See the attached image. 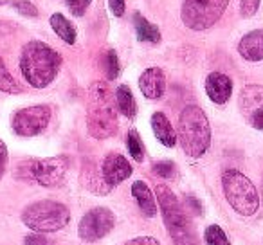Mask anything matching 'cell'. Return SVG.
<instances>
[{
    "mask_svg": "<svg viewBox=\"0 0 263 245\" xmlns=\"http://www.w3.org/2000/svg\"><path fill=\"white\" fill-rule=\"evenodd\" d=\"M87 128L94 139H108L117 132L116 98L103 81H96L88 90Z\"/></svg>",
    "mask_w": 263,
    "mask_h": 245,
    "instance_id": "6da1fadb",
    "label": "cell"
},
{
    "mask_svg": "<svg viewBox=\"0 0 263 245\" xmlns=\"http://www.w3.org/2000/svg\"><path fill=\"white\" fill-rule=\"evenodd\" d=\"M62 56L44 42H29L22 49L20 69L27 83L34 88H45L58 74Z\"/></svg>",
    "mask_w": 263,
    "mask_h": 245,
    "instance_id": "7a4b0ae2",
    "label": "cell"
},
{
    "mask_svg": "<svg viewBox=\"0 0 263 245\" xmlns=\"http://www.w3.org/2000/svg\"><path fill=\"white\" fill-rule=\"evenodd\" d=\"M179 141L186 155L198 159L211 144V126L205 112L197 105H190L179 117Z\"/></svg>",
    "mask_w": 263,
    "mask_h": 245,
    "instance_id": "3957f363",
    "label": "cell"
},
{
    "mask_svg": "<svg viewBox=\"0 0 263 245\" xmlns=\"http://www.w3.org/2000/svg\"><path fill=\"white\" fill-rule=\"evenodd\" d=\"M157 200L162 209V220H164L168 233L172 236L175 245H198L197 233L191 227L190 220L186 216V211L180 205L179 198L175 197L172 190L164 184H159L155 187Z\"/></svg>",
    "mask_w": 263,
    "mask_h": 245,
    "instance_id": "277c9868",
    "label": "cell"
},
{
    "mask_svg": "<svg viewBox=\"0 0 263 245\" xmlns=\"http://www.w3.org/2000/svg\"><path fill=\"white\" fill-rule=\"evenodd\" d=\"M69 208L54 200H40L27 205L22 213V222L36 233H54L69 223Z\"/></svg>",
    "mask_w": 263,
    "mask_h": 245,
    "instance_id": "5b68a950",
    "label": "cell"
},
{
    "mask_svg": "<svg viewBox=\"0 0 263 245\" xmlns=\"http://www.w3.org/2000/svg\"><path fill=\"white\" fill-rule=\"evenodd\" d=\"M222 186L231 208L241 216H252L259 208L258 191L254 184L236 169H227L222 175Z\"/></svg>",
    "mask_w": 263,
    "mask_h": 245,
    "instance_id": "8992f818",
    "label": "cell"
},
{
    "mask_svg": "<svg viewBox=\"0 0 263 245\" xmlns=\"http://www.w3.org/2000/svg\"><path fill=\"white\" fill-rule=\"evenodd\" d=\"M229 0H184L182 22L193 31L213 27L226 13Z\"/></svg>",
    "mask_w": 263,
    "mask_h": 245,
    "instance_id": "52a82bcc",
    "label": "cell"
},
{
    "mask_svg": "<svg viewBox=\"0 0 263 245\" xmlns=\"http://www.w3.org/2000/svg\"><path fill=\"white\" fill-rule=\"evenodd\" d=\"M67 169H69V159L65 155L58 157L40 159V161L29 162L31 179L36 180L44 187H56L65 180Z\"/></svg>",
    "mask_w": 263,
    "mask_h": 245,
    "instance_id": "ba28073f",
    "label": "cell"
},
{
    "mask_svg": "<svg viewBox=\"0 0 263 245\" xmlns=\"http://www.w3.org/2000/svg\"><path fill=\"white\" fill-rule=\"evenodd\" d=\"M49 121H51V108L47 105L27 106L15 114L13 130L22 137H33L47 128Z\"/></svg>",
    "mask_w": 263,
    "mask_h": 245,
    "instance_id": "9c48e42d",
    "label": "cell"
},
{
    "mask_svg": "<svg viewBox=\"0 0 263 245\" xmlns=\"http://www.w3.org/2000/svg\"><path fill=\"white\" fill-rule=\"evenodd\" d=\"M114 223L116 220L110 209L94 208L81 218L78 233L83 241H98L114 229Z\"/></svg>",
    "mask_w": 263,
    "mask_h": 245,
    "instance_id": "30bf717a",
    "label": "cell"
},
{
    "mask_svg": "<svg viewBox=\"0 0 263 245\" xmlns=\"http://www.w3.org/2000/svg\"><path fill=\"white\" fill-rule=\"evenodd\" d=\"M240 112L249 125L263 130V85H247L240 94Z\"/></svg>",
    "mask_w": 263,
    "mask_h": 245,
    "instance_id": "8fae6325",
    "label": "cell"
},
{
    "mask_svg": "<svg viewBox=\"0 0 263 245\" xmlns=\"http://www.w3.org/2000/svg\"><path fill=\"white\" fill-rule=\"evenodd\" d=\"M132 175V166L130 162L124 159L121 154H108L103 161L101 166V177L108 187H114L126 180Z\"/></svg>",
    "mask_w": 263,
    "mask_h": 245,
    "instance_id": "7c38bea8",
    "label": "cell"
},
{
    "mask_svg": "<svg viewBox=\"0 0 263 245\" xmlns=\"http://www.w3.org/2000/svg\"><path fill=\"white\" fill-rule=\"evenodd\" d=\"M205 92L213 103L223 105L229 101L231 94H233V81L222 72H211L205 80Z\"/></svg>",
    "mask_w": 263,
    "mask_h": 245,
    "instance_id": "4fadbf2b",
    "label": "cell"
},
{
    "mask_svg": "<svg viewBox=\"0 0 263 245\" xmlns=\"http://www.w3.org/2000/svg\"><path fill=\"white\" fill-rule=\"evenodd\" d=\"M139 88L148 99H159L162 98L166 90V78L162 69L159 67H150L146 69L139 78Z\"/></svg>",
    "mask_w": 263,
    "mask_h": 245,
    "instance_id": "5bb4252c",
    "label": "cell"
},
{
    "mask_svg": "<svg viewBox=\"0 0 263 245\" xmlns=\"http://www.w3.org/2000/svg\"><path fill=\"white\" fill-rule=\"evenodd\" d=\"M238 52L249 62H261L263 60V29L247 33L238 44Z\"/></svg>",
    "mask_w": 263,
    "mask_h": 245,
    "instance_id": "9a60e30c",
    "label": "cell"
},
{
    "mask_svg": "<svg viewBox=\"0 0 263 245\" xmlns=\"http://www.w3.org/2000/svg\"><path fill=\"white\" fill-rule=\"evenodd\" d=\"M152 128H154V134L159 139V143H162L168 148L175 146L177 134H175V130H173L170 119L162 112H155L154 116H152Z\"/></svg>",
    "mask_w": 263,
    "mask_h": 245,
    "instance_id": "2e32d148",
    "label": "cell"
},
{
    "mask_svg": "<svg viewBox=\"0 0 263 245\" xmlns=\"http://www.w3.org/2000/svg\"><path fill=\"white\" fill-rule=\"evenodd\" d=\"M132 195L136 197L141 211H143L146 216H150V218H152V216L157 213V204H155L154 193H152L150 187L146 186V182H143V180H137V182L132 184Z\"/></svg>",
    "mask_w": 263,
    "mask_h": 245,
    "instance_id": "e0dca14e",
    "label": "cell"
},
{
    "mask_svg": "<svg viewBox=\"0 0 263 245\" xmlns=\"http://www.w3.org/2000/svg\"><path fill=\"white\" fill-rule=\"evenodd\" d=\"M134 26H136L137 38L141 42H150V44H159L161 42V31H159V27L148 22L141 13L134 15Z\"/></svg>",
    "mask_w": 263,
    "mask_h": 245,
    "instance_id": "ac0fdd59",
    "label": "cell"
},
{
    "mask_svg": "<svg viewBox=\"0 0 263 245\" xmlns=\"http://www.w3.org/2000/svg\"><path fill=\"white\" fill-rule=\"evenodd\" d=\"M116 103H117V108H119V112L123 114L124 117H128V119L136 117L137 105H136V99H134V94H132V90H130V87H128V85H121V87H117Z\"/></svg>",
    "mask_w": 263,
    "mask_h": 245,
    "instance_id": "d6986e66",
    "label": "cell"
},
{
    "mask_svg": "<svg viewBox=\"0 0 263 245\" xmlns=\"http://www.w3.org/2000/svg\"><path fill=\"white\" fill-rule=\"evenodd\" d=\"M51 27L65 44L72 45L74 42H76V29H74V26L70 24V20H67L62 13H54V15L51 16Z\"/></svg>",
    "mask_w": 263,
    "mask_h": 245,
    "instance_id": "ffe728a7",
    "label": "cell"
},
{
    "mask_svg": "<svg viewBox=\"0 0 263 245\" xmlns=\"http://www.w3.org/2000/svg\"><path fill=\"white\" fill-rule=\"evenodd\" d=\"M0 90L8 92V94H18V92H22L20 85L16 83V80L9 74V70L6 69L2 56H0Z\"/></svg>",
    "mask_w": 263,
    "mask_h": 245,
    "instance_id": "44dd1931",
    "label": "cell"
},
{
    "mask_svg": "<svg viewBox=\"0 0 263 245\" xmlns=\"http://www.w3.org/2000/svg\"><path fill=\"white\" fill-rule=\"evenodd\" d=\"M126 144H128V152H130L132 157L136 159L137 162L143 161V157H144V148H143V141H141V137H139V134H137V130H130V132H128Z\"/></svg>",
    "mask_w": 263,
    "mask_h": 245,
    "instance_id": "7402d4cb",
    "label": "cell"
},
{
    "mask_svg": "<svg viewBox=\"0 0 263 245\" xmlns=\"http://www.w3.org/2000/svg\"><path fill=\"white\" fill-rule=\"evenodd\" d=\"M204 236H205V241H208V245H231L227 234L223 233L222 227L216 225V223H213V225H209L208 229H205Z\"/></svg>",
    "mask_w": 263,
    "mask_h": 245,
    "instance_id": "603a6c76",
    "label": "cell"
},
{
    "mask_svg": "<svg viewBox=\"0 0 263 245\" xmlns=\"http://www.w3.org/2000/svg\"><path fill=\"white\" fill-rule=\"evenodd\" d=\"M119 70H121V65H119V60H117V54H116V51L110 49V51L105 54L106 78H108V80H116V78L119 76Z\"/></svg>",
    "mask_w": 263,
    "mask_h": 245,
    "instance_id": "cb8c5ba5",
    "label": "cell"
},
{
    "mask_svg": "<svg viewBox=\"0 0 263 245\" xmlns=\"http://www.w3.org/2000/svg\"><path fill=\"white\" fill-rule=\"evenodd\" d=\"M154 172L155 175L162 177V179H173L177 173V166L172 161H159L154 164Z\"/></svg>",
    "mask_w": 263,
    "mask_h": 245,
    "instance_id": "d4e9b609",
    "label": "cell"
},
{
    "mask_svg": "<svg viewBox=\"0 0 263 245\" xmlns=\"http://www.w3.org/2000/svg\"><path fill=\"white\" fill-rule=\"evenodd\" d=\"M11 6L24 16H31V18L38 16V9L34 8L33 2H29V0H11Z\"/></svg>",
    "mask_w": 263,
    "mask_h": 245,
    "instance_id": "484cf974",
    "label": "cell"
},
{
    "mask_svg": "<svg viewBox=\"0 0 263 245\" xmlns=\"http://www.w3.org/2000/svg\"><path fill=\"white\" fill-rule=\"evenodd\" d=\"M90 2L92 0H65L67 8L74 16H83L87 13L88 6H90Z\"/></svg>",
    "mask_w": 263,
    "mask_h": 245,
    "instance_id": "4316f807",
    "label": "cell"
},
{
    "mask_svg": "<svg viewBox=\"0 0 263 245\" xmlns=\"http://www.w3.org/2000/svg\"><path fill=\"white\" fill-rule=\"evenodd\" d=\"M24 243H26V245H56L52 240H49L47 236H44V233L29 234V236H26Z\"/></svg>",
    "mask_w": 263,
    "mask_h": 245,
    "instance_id": "83f0119b",
    "label": "cell"
},
{
    "mask_svg": "<svg viewBox=\"0 0 263 245\" xmlns=\"http://www.w3.org/2000/svg\"><path fill=\"white\" fill-rule=\"evenodd\" d=\"M259 8V0H241V15L254 16Z\"/></svg>",
    "mask_w": 263,
    "mask_h": 245,
    "instance_id": "f1b7e54d",
    "label": "cell"
},
{
    "mask_svg": "<svg viewBox=\"0 0 263 245\" xmlns=\"http://www.w3.org/2000/svg\"><path fill=\"white\" fill-rule=\"evenodd\" d=\"M124 245H161V241L150 236H141V238H134V240L126 241Z\"/></svg>",
    "mask_w": 263,
    "mask_h": 245,
    "instance_id": "f546056e",
    "label": "cell"
},
{
    "mask_svg": "<svg viewBox=\"0 0 263 245\" xmlns=\"http://www.w3.org/2000/svg\"><path fill=\"white\" fill-rule=\"evenodd\" d=\"M6 166H8V148H6V144L0 141V179L4 177Z\"/></svg>",
    "mask_w": 263,
    "mask_h": 245,
    "instance_id": "4dcf8cb0",
    "label": "cell"
},
{
    "mask_svg": "<svg viewBox=\"0 0 263 245\" xmlns=\"http://www.w3.org/2000/svg\"><path fill=\"white\" fill-rule=\"evenodd\" d=\"M108 6L116 16L124 15V0H108Z\"/></svg>",
    "mask_w": 263,
    "mask_h": 245,
    "instance_id": "1f68e13d",
    "label": "cell"
},
{
    "mask_svg": "<svg viewBox=\"0 0 263 245\" xmlns=\"http://www.w3.org/2000/svg\"><path fill=\"white\" fill-rule=\"evenodd\" d=\"M186 204L190 205L191 211L195 209V215H202V205L198 204V200H197L195 197H187V198H186Z\"/></svg>",
    "mask_w": 263,
    "mask_h": 245,
    "instance_id": "d6a6232c",
    "label": "cell"
},
{
    "mask_svg": "<svg viewBox=\"0 0 263 245\" xmlns=\"http://www.w3.org/2000/svg\"><path fill=\"white\" fill-rule=\"evenodd\" d=\"M6 2H8V0H0V4H6Z\"/></svg>",
    "mask_w": 263,
    "mask_h": 245,
    "instance_id": "836d02e7",
    "label": "cell"
}]
</instances>
